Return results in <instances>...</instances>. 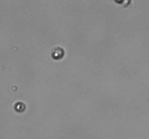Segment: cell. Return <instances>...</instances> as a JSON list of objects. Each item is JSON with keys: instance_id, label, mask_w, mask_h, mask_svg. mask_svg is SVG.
<instances>
[{"instance_id": "obj_1", "label": "cell", "mask_w": 149, "mask_h": 139, "mask_svg": "<svg viewBox=\"0 0 149 139\" xmlns=\"http://www.w3.org/2000/svg\"><path fill=\"white\" fill-rule=\"evenodd\" d=\"M51 55L54 60H61L64 56V50L59 46H56L51 50Z\"/></svg>"}, {"instance_id": "obj_2", "label": "cell", "mask_w": 149, "mask_h": 139, "mask_svg": "<svg viewBox=\"0 0 149 139\" xmlns=\"http://www.w3.org/2000/svg\"><path fill=\"white\" fill-rule=\"evenodd\" d=\"M14 109H15V111H18V112H22L24 110L26 109V106L24 103L21 102V101H18L16 102L14 105Z\"/></svg>"}]
</instances>
